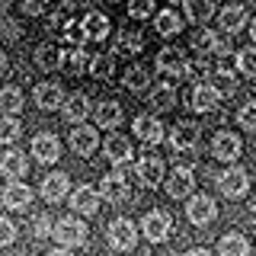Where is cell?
<instances>
[{
  "label": "cell",
  "mask_w": 256,
  "mask_h": 256,
  "mask_svg": "<svg viewBox=\"0 0 256 256\" xmlns=\"http://www.w3.org/2000/svg\"><path fill=\"white\" fill-rule=\"evenodd\" d=\"M170 144H173V154L182 160L180 166H189L192 157H196V148H198V125L196 122H176Z\"/></svg>",
  "instance_id": "1"
},
{
  "label": "cell",
  "mask_w": 256,
  "mask_h": 256,
  "mask_svg": "<svg viewBox=\"0 0 256 256\" xmlns=\"http://www.w3.org/2000/svg\"><path fill=\"white\" fill-rule=\"evenodd\" d=\"M52 237L58 240L64 250H70V246H84L86 237H90V230H86V224L77 218V214H68V218H61L58 224H52Z\"/></svg>",
  "instance_id": "2"
},
{
  "label": "cell",
  "mask_w": 256,
  "mask_h": 256,
  "mask_svg": "<svg viewBox=\"0 0 256 256\" xmlns=\"http://www.w3.org/2000/svg\"><path fill=\"white\" fill-rule=\"evenodd\" d=\"M100 192V198H106V202L112 205H122L125 198H128V180H125V164L122 166H116L109 176H102V189H96Z\"/></svg>",
  "instance_id": "3"
},
{
  "label": "cell",
  "mask_w": 256,
  "mask_h": 256,
  "mask_svg": "<svg viewBox=\"0 0 256 256\" xmlns=\"http://www.w3.org/2000/svg\"><path fill=\"white\" fill-rule=\"evenodd\" d=\"M157 70L166 74V77H173V80H182V77H189V61H186V54H182L180 48H160Z\"/></svg>",
  "instance_id": "4"
},
{
  "label": "cell",
  "mask_w": 256,
  "mask_h": 256,
  "mask_svg": "<svg viewBox=\"0 0 256 256\" xmlns=\"http://www.w3.org/2000/svg\"><path fill=\"white\" fill-rule=\"evenodd\" d=\"M218 189L228 198H240L250 189V176H246L244 166H228V170H221V176H218Z\"/></svg>",
  "instance_id": "5"
},
{
  "label": "cell",
  "mask_w": 256,
  "mask_h": 256,
  "mask_svg": "<svg viewBox=\"0 0 256 256\" xmlns=\"http://www.w3.org/2000/svg\"><path fill=\"white\" fill-rule=\"evenodd\" d=\"M170 228H173L170 214L160 212V208L148 212V214H144V221H141V230H144V237H148L150 244H164V240L170 237Z\"/></svg>",
  "instance_id": "6"
},
{
  "label": "cell",
  "mask_w": 256,
  "mask_h": 256,
  "mask_svg": "<svg viewBox=\"0 0 256 256\" xmlns=\"http://www.w3.org/2000/svg\"><path fill=\"white\" fill-rule=\"evenodd\" d=\"M106 237H109V246L112 250H132L134 244H138V230H134V224L128 221V218H116L109 224V230H106Z\"/></svg>",
  "instance_id": "7"
},
{
  "label": "cell",
  "mask_w": 256,
  "mask_h": 256,
  "mask_svg": "<svg viewBox=\"0 0 256 256\" xmlns=\"http://www.w3.org/2000/svg\"><path fill=\"white\" fill-rule=\"evenodd\" d=\"M186 214L196 228H205V224H212L218 218V205H214L212 196H192L189 205H186Z\"/></svg>",
  "instance_id": "8"
},
{
  "label": "cell",
  "mask_w": 256,
  "mask_h": 256,
  "mask_svg": "<svg viewBox=\"0 0 256 256\" xmlns=\"http://www.w3.org/2000/svg\"><path fill=\"white\" fill-rule=\"evenodd\" d=\"M212 154L218 157V160H237L240 154H244V141H240V134L234 132H218L212 138Z\"/></svg>",
  "instance_id": "9"
},
{
  "label": "cell",
  "mask_w": 256,
  "mask_h": 256,
  "mask_svg": "<svg viewBox=\"0 0 256 256\" xmlns=\"http://www.w3.org/2000/svg\"><path fill=\"white\" fill-rule=\"evenodd\" d=\"M132 132L138 134L144 144H160L166 138V128H164V122H160L157 116H138L134 125H132Z\"/></svg>",
  "instance_id": "10"
},
{
  "label": "cell",
  "mask_w": 256,
  "mask_h": 256,
  "mask_svg": "<svg viewBox=\"0 0 256 256\" xmlns=\"http://www.w3.org/2000/svg\"><path fill=\"white\" fill-rule=\"evenodd\" d=\"M70 148L80 157H90L96 148H100V134H96L93 125H74L70 128Z\"/></svg>",
  "instance_id": "11"
},
{
  "label": "cell",
  "mask_w": 256,
  "mask_h": 256,
  "mask_svg": "<svg viewBox=\"0 0 256 256\" xmlns=\"http://www.w3.org/2000/svg\"><path fill=\"white\" fill-rule=\"evenodd\" d=\"M70 212L84 214V218L100 212V192H96V186H77L74 196H70Z\"/></svg>",
  "instance_id": "12"
},
{
  "label": "cell",
  "mask_w": 256,
  "mask_h": 256,
  "mask_svg": "<svg viewBox=\"0 0 256 256\" xmlns=\"http://www.w3.org/2000/svg\"><path fill=\"white\" fill-rule=\"evenodd\" d=\"M192 189H196V173H192V166H176L173 176L166 180V196L170 198H186Z\"/></svg>",
  "instance_id": "13"
},
{
  "label": "cell",
  "mask_w": 256,
  "mask_h": 256,
  "mask_svg": "<svg viewBox=\"0 0 256 256\" xmlns=\"http://www.w3.org/2000/svg\"><path fill=\"white\" fill-rule=\"evenodd\" d=\"M189 102H192V109L202 112V116H205V112H214V109L221 106V90L214 84H198L196 90H192V100Z\"/></svg>",
  "instance_id": "14"
},
{
  "label": "cell",
  "mask_w": 256,
  "mask_h": 256,
  "mask_svg": "<svg viewBox=\"0 0 256 256\" xmlns=\"http://www.w3.org/2000/svg\"><path fill=\"white\" fill-rule=\"evenodd\" d=\"M0 173H4L10 182H22L26 173H29L26 154H22V150H6V154L0 157Z\"/></svg>",
  "instance_id": "15"
},
{
  "label": "cell",
  "mask_w": 256,
  "mask_h": 256,
  "mask_svg": "<svg viewBox=\"0 0 256 256\" xmlns=\"http://www.w3.org/2000/svg\"><path fill=\"white\" fill-rule=\"evenodd\" d=\"M32 157H36L38 164H54V160L61 157L58 138H54V134H48V132L36 134V141H32Z\"/></svg>",
  "instance_id": "16"
},
{
  "label": "cell",
  "mask_w": 256,
  "mask_h": 256,
  "mask_svg": "<svg viewBox=\"0 0 256 256\" xmlns=\"http://www.w3.org/2000/svg\"><path fill=\"white\" fill-rule=\"evenodd\" d=\"M102 154H106V160H112L116 166H122L132 160V141L125 138V134H109L106 141H102Z\"/></svg>",
  "instance_id": "17"
},
{
  "label": "cell",
  "mask_w": 256,
  "mask_h": 256,
  "mask_svg": "<svg viewBox=\"0 0 256 256\" xmlns=\"http://www.w3.org/2000/svg\"><path fill=\"white\" fill-rule=\"evenodd\" d=\"M86 58L90 54L84 52V48H70V52H58V70L64 77H77L86 70Z\"/></svg>",
  "instance_id": "18"
},
{
  "label": "cell",
  "mask_w": 256,
  "mask_h": 256,
  "mask_svg": "<svg viewBox=\"0 0 256 256\" xmlns=\"http://www.w3.org/2000/svg\"><path fill=\"white\" fill-rule=\"evenodd\" d=\"M138 180L144 182V186H160V180H164V157L144 154L138 160Z\"/></svg>",
  "instance_id": "19"
},
{
  "label": "cell",
  "mask_w": 256,
  "mask_h": 256,
  "mask_svg": "<svg viewBox=\"0 0 256 256\" xmlns=\"http://www.w3.org/2000/svg\"><path fill=\"white\" fill-rule=\"evenodd\" d=\"M68 186H70V180H68V173H61V170H54V173H48L45 180H42V198L45 202H61L64 196H68Z\"/></svg>",
  "instance_id": "20"
},
{
  "label": "cell",
  "mask_w": 256,
  "mask_h": 256,
  "mask_svg": "<svg viewBox=\"0 0 256 256\" xmlns=\"http://www.w3.org/2000/svg\"><path fill=\"white\" fill-rule=\"evenodd\" d=\"M0 202H4V208H10V212H26L29 202H32V189L22 186V182H10L4 189V196H0Z\"/></svg>",
  "instance_id": "21"
},
{
  "label": "cell",
  "mask_w": 256,
  "mask_h": 256,
  "mask_svg": "<svg viewBox=\"0 0 256 256\" xmlns=\"http://www.w3.org/2000/svg\"><path fill=\"white\" fill-rule=\"evenodd\" d=\"M221 32H228V36H237L240 29L250 22V16H246V6H240V4H230V6H224L221 10Z\"/></svg>",
  "instance_id": "22"
},
{
  "label": "cell",
  "mask_w": 256,
  "mask_h": 256,
  "mask_svg": "<svg viewBox=\"0 0 256 256\" xmlns=\"http://www.w3.org/2000/svg\"><path fill=\"white\" fill-rule=\"evenodd\" d=\"M80 32H84V38H93V42H102V38L109 36V20L102 13H96V10H90L80 20Z\"/></svg>",
  "instance_id": "23"
},
{
  "label": "cell",
  "mask_w": 256,
  "mask_h": 256,
  "mask_svg": "<svg viewBox=\"0 0 256 256\" xmlns=\"http://www.w3.org/2000/svg\"><path fill=\"white\" fill-rule=\"evenodd\" d=\"M90 96L86 93H74L70 100H64V118H68L70 125H84V118L90 116Z\"/></svg>",
  "instance_id": "24"
},
{
  "label": "cell",
  "mask_w": 256,
  "mask_h": 256,
  "mask_svg": "<svg viewBox=\"0 0 256 256\" xmlns=\"http://www.w3.org/2000/svg\"><path fill=\"white\" fill-rule=\"evenodd\" d=\"M36 106L38 109H61L64 106V90L58 84H38L36 86Z\"/></svg>",
  "instance_id": "25"
},
{
  "label": "cell",
  "mask_w": 256,
  "mask_h": 256,
  "mask_svg": "<svg viewBox=\"0 0 256 256\" xmlns=\"http://www.w3.org/2000/svg\"><path fill=\"white\" fill-rule=\"evenodd\" d=\"M93 112H96V125L100 128H116L122 122V106L116 100H102L100 106H93Z\"/></svg>",
  "instance_id": "26"
},
{
  "label": "cell",
  "mask_w": 256,
  "mask_h": 256,
  "mask_svg": "<svg viewBox=\"0 0 256 256\" xmlns=\"http://www.w3.org/2000/svg\"><path fill=\"white\" fill-rule=\"evenodd\" d=\"M154 29H157V36H164V38H170V36H176V32H182L180 13H176V10H160V13L154 16Z\"/></svg>",
  "instance_id": "27"
},
{
  "label": "cell",
  "mask_w": 256,
  "mask_h": 256,
  "mask_svg": "<svg viewBox=\"0 0 256 256\" xmlns=\"http://www.w3.org/2000/svg\"><path fill=\"white\" fill-rule=\"evenodd\" d=\"M218 253L221 256H250V240H246L244 234H224L221 244H218Z\"/></svg>",
  "instance_id": "28"
},
{
  "label": "cell",
  "mask_w": 256,
  "mask_h": 256,
  "mask_svg": "<svg viewBox=\"0 0 256 256\" xmlns=\"http://www.w3.org/2000/svg\"><path fill=\"white\" fill-rule=\"evenodd\" d=\"M173 106H176V86L173 84L154 86V93H150V109H154V112H166Z\"/></svg>",
  "instance_id": "29"
},
{
  "label": "cell",
  "mask_w": 256,
  "mask_h": 256,
  "mask_svg": "<svg viewBox=\"0 0 256 256\" xmlns=\"http://www.w3.org/2000/svg\"><path fill=\"white\" fill-rule=\"evenodd\" d=\"M122 84H125L132 93H141L144 86L150 84V74H148V68H144V64H132V68H128L125 74H122Z\"/></svg>",
  "instance_id": "30"
},
{
  "label": "cell",
  "mask_w": 256,
  "mask_h": 256,
  "mask_svg": "<svg viewBox=\"0 0 256 256\" xmlns=\"http://www.w3.org/2000/svg\"><path fill=\"white\" fill-rule=\"evenodd\" d=\"M22 109V90L20 86H0V112L4 116H16Z\"/></svg>",
  "instance_id": "31"
},
{
  "label": "cell",
  "mask_w": 256,
  "mask_h": 256,
  "mask_svg": "<svg viewBox=\"0 0 256 256\" xmlns=\"http://www.w3.org/2000/svg\"><path fill=\"white\" fill-rule=\"evenodd\" d=\"M116 58H118L116 52H109V54H96V58L90 61V74H93L96 80H112V70H116Z\"/></svg>",
  "instance_id": "32"
},
{
  "label": "cell",
  "mask_w": 256,
  "mask_h": 256,
  "mask_svg": "<svg viewBox=\"0 0 256 256\" xmlns=\"http://www.w3.org/2000/svg\"><path fill=\"white\" fill-rule=\"evenodd\" d=\"M212 0H186V20L196 22V26H205L208 16H212Z\"/></svg>",
  "instance_id": "33"
},
{
  "label": "cell",
  "mask_w": 256,
  "mask_h": 256,
  "mask_svg": "<svg viewBox=\"0 0 256 256\" xmlns=\"http://www.w3.org/2000/svg\"><path fill=\"white\" fill-rule=\"evenodd\" d=\"M22 125L16 116H0V144H13L16 138H20Z\"/></svg>",
  "instance_id": "34"
},
{
  "label": "cell",
  "mask_w": 256,
  "mask_h": 256,
  "mask_svg": "<svg viewBox=\"0 0 256 256\" xmlns=\"http://www.w3.org/2000/svg\"><path fill=\"white\" fill-rule=\"evenodd\" d=\"M36 64H38L42 70H52V68H58V48H54L52 42L38 45V52H36Z\"/></svg>",
  "instance_id": "35"
},
{
  "label": "cell",
  "mask_w": 256,
  "mask_h": 256,
  "mask_svg": "<svg viewBox=\"0 0 256 256\" xmlns=\"http://www.w3.org/2000/svg\"><path fill=\"white\" fill-rule=\"evenodd\" d=\"M237 70L244 77H256V48H244V52H237Z\"/></svg>",
  "instance_id": "36"
},
{
  "label": "cell",
  "mask_w": 256,
  "mask_h": 256,
  "mask_svg": "<svg viewBox=\"0 0 256 256\" xmlns=\"http://www.w3.org/2000/svg\"><path fill=\"white\" fill-rule=\"evenodd\" d=\"M128 16H132V20H148V16H154V0H128Z\"/></svg>",
  "instance_id": "37"
},
{
  "label": "cell",
  "mask_w": 256,
  "mask_h": 256,
  "mask_svg": "<svg viewBox=\"0 0 256 256\" xmlns=\"http://www.w3.org/2000/svg\"><path fill=\"white\" fill-rule=\"evenodd\" d=\"M29 230H32V237H36V240L52 237V218H48V214H36L32 224H29Z\"/></svg>",
  "instance_id": "38"
},
{
  "label": "cell",
  "mask_w": 256,
  "mask_h": 256,
  "mask_svg": "<svg viewBox=\"0 0 256 256\" xmlns=\"http://www.w3.org/2000/svg\"><path fill=\"white\" fill-rule=\"evenodd\" d=\"M237 122H240V128H244V132H256V102H246V106L240 109Z\"/></svg>",
  "instance_id": "39"
},
{
  "label": "cell",
  "mask_w": 256,
  "mask_h": 256,
  "mask_svg": "<svg viewBox=\"0 0 256 256\" xmlns=\"http://www.w3.org/2000/svg\"><path fill=\"white\" fill-rule=\"evenodd\" d=\"M16 240V224L10 218H0V246H10Z\"/></svg>",
  "instance_id": "40"
},
{
  "label": "cell",
  "mask_w": 256,
  "mask_h": 256,
  "mask_svg": "<svg viewBox=\"0 0 256 256\" xmlns=\"http://www.w3.org/2000/svg\"><path fill=\"white\" fill-rule=\"evenodd\" d=\"M48 4H52V0H22V13H26V16H38V13H45Z\"/></svg>",
  "instance_id": "41"
},
{
  "label": "cell",
  "mask_w": 256,
  "mask_h": 256,
  "mask_svg": "<svg viewBox=\"0 0 256 256\" xmlns=\"http://www.w3.org/2000/svg\"><path fill=\"white\" fill-rule=\"evenodd\" d=\"M61 36L64 38H68V42H84V32H80V26H77V22H68V26H64V32H61Z\"/></svg>",
  "instance_id": "42"
},
{
  "label": "cell",
  "mask_w": 256,
  "mask_h": 256,
  "mask_svg": "<svg viewBox=\"0 0 256 256\" xmlns=\"http://www.w3.org/2000/svg\"><path fill=\"white\" fill-rule=\"evenodd\" d=\"M186 256H212V253H208V250H205V246H196V250H189Z\"/></svg>",
  "instance_id": "43"
},
{
  "label": "cell",
  "mask_w": 256,
  "mask_h": 256,
  "mask_svg": "<svg viewBox=\"0 0 256 256\" xmlns=\"http://www.w3.org/2000/svg\"><path fill=\"white\" fill-rule=\"evenodd\" d=\"M246 26H250V38H253V48H256V16H253L250 22H246Z\"/></svg>",
  "instance_id": "44"
},
{
  "label": "cell",
  "mask_w": 256,
  "mask_h": 256,
  "mask_svg": "<svg viewBox=\"0 0 256 256\" xmlns=\"http://www.w3.org/2000/svg\"><path fill=\"white\" fill-rule=\"evenodd\" d=\"M45 256H74V253L64 250V246H58V250H52V253H45Z\"/></svg>",
  "instance_id": "45"
},
{
  "label": "cell",
  "mask_w": 256,
  "mask_h": 256,
  "mask_svg": "<svg viewBox=\"0 0 256 256\" xmlns=\"http://www.w3.org/2000/svg\"><path fill=\"white\" fill-rule=\"evenodd\" d=\"M6 10H10V0H0V16H4Z\"/></svg>",
  "instance_id": "46"
},
{
  "label": "cell",
  "mask_w": 256,
  "mask_h": 256,
  "mask_svg": "<svg viewBox=\"0 0 256 256\" xmlns=\"http://www.w3.org/2000/svg\"><path fill=\"white\" fill-rule=\"evenodd\" d=\"M4 70H6V54L0 52V74H4Z\"/></svg>",
  "instance_id": "47"
},
{
  "label": "cell",
  "mask_w": 256,
  "mask_h": 256,
  "mask_svg": "<svg viewBox=\"0 0 256 256\" xmlns=\"http://www.w3.org/2000/svg\"><path fill=\"white\" fill-rule=\"evenodd\" d=\"M109 4H122V0H109Z\"/></svg>",
  "instance_id": "48"
},
{
  "label": "cell",
  "mask_w": 256,
  "mask_h": 256,
  "mask_svg": "<svg viewBox=\"0 0 256 256\" xmlns=\"http://www.w3.org/2000/svg\"><path fill=\"white\" fill-rule=\"evenodd\" d=\"M182 4H186V0H182Z\"/></svg>",
  "instance_id": "49"
}]
</instances>
